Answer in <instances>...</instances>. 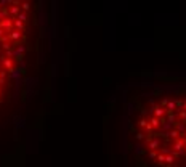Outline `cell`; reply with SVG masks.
<instances>
[{"instance_id": "6da1fadb", "label": "cell", "mask_w": 186, "mask_h": 167, "mask_svg": "<svg viewBox=\"0 0 186 167\" xmlns=\"http://www.w3.org/2000/svg\"><path fill=\"white\" fill-rule=\"evenodd\" d=\"M128 137L143 167H186V82L159 84L138 95Z\"/></svg>"}, {"instance_id": "7a4b0ae2", "label": "cell", "mask_w": 186, "mask_h": 167, "mask_svg": "<svg viewBox=\"0 0 186 167\" xmlns=\"http://www.w3.org/2000/svg\"><path fill=\"white\" fill-rule=\"evenodd\" d=\"M32 8L26 2H0V109L15 95L26 72L32 45Z\"/></svg>"}]
</instances>
